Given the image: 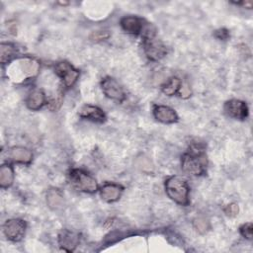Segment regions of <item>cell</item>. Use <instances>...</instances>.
<instances>
[{"label":"cell","mask_w":253,"mask_h":253,"mask_svg":"<svg viewBox=\"0 0 253 253\" xmlns=\"http://www.w3.org/2000/svg\"><path fill=\"white\" fill-rule=\"evenodd\" d=\"M142 46L145 55L153 61L163 58L167 53V48L162 42L155 38V34L151 29H146L143 33Z\"/></svg>","instance_id":"cell-4"},{"label":"cell","mask_w":253,"mask_h":253,"mask_svg":"<svg viewBox=\"0 0 253 253\" xmlns=\"http://www.w3.org/2000/svg\"><path fill=\"white\" fill-rule=\"evenodd\" d=\"M121 27L126 33L138 35L142 31V22L134 16H126L122 18Z\"/></svg>","instance_id":"cell-15"},{"label":"cell","mask_w":253,"mask_h":253,"mask_svg":"<svg viewBox=\"0 0 253 253\" xmlns=\"http://www.w3.org/2000/svg\"><path fill=\"white\" fill-rule=\"evenodd\" d=\"M108 37H109V33H107L106 31H97L92 34L91 39L93 41H102L107 39Z\"/></svg>","instance_id":"cell-24"},{"label":"cell","mask_w":253,"mask_h":253,"mask_svg":"<svg viewBox=\"0 0 253 253\" xmlns=\"http://www.w3.org/2000/svg\"><path fill=\"white\" fill-rule=\"evenodd\" d=\"M78 114L81 118H84L93 122H97V123H102L106 119L104 112L99 107L92 106V105L82 106Z\"/></svg>","instance_id":"cell-13"},{"label":"cell","mask_w":253,"mask_h":253,"mask_svg":"<svg viewBox=\"0 0 253 253\" xmlns=\"http://www.w3.org/2000/svg\"><path fill=\"white\" fill-rule=\"evenodd\" d=\"M26 104H27V107L32 111L40 110L45 104L44 93L39 89L32 91L26 100Z\"/></svg>","instance_id":"cell-16"},{"label":"cell","mask_w":253,"mask_h":253,"mask_svg":"<svg viewBox=\"0 0 253 253\" xmlns=\"http://www.w3.org/2000/svg\"><path fill=\"white\" fill-rule=\"evenodd\" d=\"M181 84V80L178 77H171L169 81L162 86V92L167 96H173L178 93Z\"/></svg>","instance_id":"cell-20"},{"label":"cell","mask_w":253,"mask_h":253,"mask_svg":"<svg viewBox=\"0 0 253 253\" xmlns=\"http://www.w3.org/2000/svg\"><path fill=\"white\" fill-rule=\"evenodd\" d=\"M240 233L241 235L248 239V240H251L252 239V232H253V225L251 222H246L244 224H242L240 226Z\"/></svg>","instance_id":"cell-22"},{"label":"cell","mask_w":253,"mask_h":253,"mask_svg":"<svg viewBox=\"0 0 253 253\" xmlns=\"http://www.w3.org/2000/svg\"><path fill=\"white\" fill-rule=\"evenodd\" d=\"M225 113L236 120H245L248 116V107L245 102L237 99H232L224 104Z\"/></svg>","instance_id":"cell-9"},{"label":"cell","mask_w":253,"mask_h":253,"mask_svg":"<svg viewBox=\"0 0 253 253\" xmlns=\"http://www.w3.org/2000/svg\"><path fill=\"white\" fill-rule=\"evenodd\" d=\"M239 211V208H238V205L235 204V203H232V204H229L228 206L225 207L224 209V212L228 215V216H235Z\"/></svg>","instance_id":"cell-23"},{"label":"cell","mask_w":253,"mask_h":253,"mask_svg":"<svg viewBox=\"0 0 253 253\" xmlns=\"http://www.w3.org/2000/svg\"><path fill=\"white\" fill-rule=\"evenodd\" d=\"M46 203L47 206L52 210H57L63 205V195L55 188L49 189L46 193Z\"/></svg>","instance_id":"cell-17"},{"label":"cell","mask_w":253,"mask_h":253,"mask_svg":"<svg viewBox=\"0 0 253 253\" xmlns=\"http://www.w3.org/2000/svg\"><path fill=\"white\" fill-rule=\"evenodd\" d=\"M26 231V222L20 218L6 220L3 225V232L7 239L18 242L22 240Z\"/></svg>","instance_id":"cell-6"},{"label":"cell","mask_w":253,"mask_h":253,"mask_svg":"<svg viewBox=\"0 0 253 253\" xmlns=\"http://www.w3.org/2000/svg\"><path fill=\"white\" fill-rule=\"evenodd\" d=\"M124 188L119 185V184H115V183H106L100 190V195L101 198L108 203H113L118 201L122 194H123Z\"/></svg>","instance_id":"cell-12"},{"label":"cell","mask_w":253,"mask_h":253,"mask_svg":"<svg viewBox=\"0 0 253 253\" xmlns=\"http://www.w3.org/2000/svg\"><path fill=\"white\" fill-rule=\"evenodd\" d=\"M193 225H194L195 229L201 234L206 233L210 229V222L204 217L195 218L193 221Z\"/></svg>","instance_id":"cell-21"},{"label":"cell","mask_w":253,"mask_h":253,"mask_svg":"<svg viewBox=\"0 0 253 253\" xmlns=\"http://www.w3.org/2000/svg\"><path fill=\"white\" fill-rule=\"evenodd\" d=\"M54 70L57 76L62 80L63 85L66 88L71 87L76 82L79 76V71L66 61L57 63L54 67Z\"/></svg>","instance_id":"cell-7"},{"label":"cell","mask_w":253,"mask_h":253,"mask_svg":"<svg viewBox=\"0 0 253 253\" xmlns=\"http://www.w3.org/2000/svg\"><path fill=\"white\" fill-rule=\"evenodd\" d=\"M71 184L78 190L86 193H94L98 190L96 180L81 169H72L69 173Z\"/></svg>","instance_id":"cell-5"},{"label":"cell","mask_w":253,"mask_h":253,"mask_svg":"<svg viewBox=\"0 0 253 253\" xmlns=\"http://www.w3.org/2000/svg\"><path fill=\"white\" fill-rule=\"evenodd\" d=\"M16 53V47L12 43L8 42H2L0 45V58H1V63L6 64L8 63L13 56Z\"/></svg>","instance_id":"cell-19"},{"label":"cell","mask_w":253,"mask_h":253,"mask_svg":"<svg viewBox=\"0 0 253 253\" xmlns=\"http://www.w3.org/2000/svg\"><path fill=\"white\" fill-rule=\"evenodd\" d=\"M101 88L105 96L112 100L123 102L126 98L123 87L112 77H105L101 82Z\"/></svg>","instance_id":"cell-8"},{"label":"cell","mask_w":253,"mask_h":253,"mask_svg":"<svg viewBox=\"0 0 253 253\" xmlns=\"http://www.w3.org/2000/svg\"><path fill=\"white\" fill-rule=\"evenodd\" d=\"M153 115L157 121L163 124H172L178 120L176 112L172 108L164 105H155Z\"/></svg>","instance_id":"cell-11"},{"label":"cell","mask_w":253,"mask_h":253,"mask_svg":"<svg viewBox=\"0 0 253 253\" xmlns=\"http://www.w3.org/2000/svg\"><path fill=\"white\" fill-rule=\"evenodd\" d=\"M214 37L217 38L218 40H221V41H225L228 39L229 37V33L226 29H219V30H216L214 32Z\"/></svg>","instance_id":"cell-26"},{"label":"cell","mask_w":253,"mask_h":253,"mask_svg":"<svg viewBox=\"0 0 253 253\" xmlns=\"http://www.w3.org/2000/svg\"><path fill=\"white\" fill-rule=\"evenodd\" d=\"M58 243L64 251L72 252L79 243V235L68 229H62L58 234Z\"/></svg>","instance_id":"cell-10"},{"label":"cell","mask_w":253,"mask_h":253,"mask_svg":"<svg viewBox=\"0 0 253 253\" xmlns=\"http://www.w3.org/2000/svg\"><path fill=\"white\" fill-rule=\"evenodd\" d=\"M207 166V156L199 146H192L183 154L181 159L182 170L192 176H200L205 172Z\"/></svg>","instance_id":"cell-2"},{"label":"cell","mask_w":253,"mask_h":253,"mask_svg":"<svg viewBox=\"0 0 253 253\" xmlns=\"http://www.w3.org/2000/svg\"><path fill=\"white\" fill-rule=\"evenodd\" d=\"M9 157L16 163L29 164L33 159V153L30 149L23 146H14L9 151Z\"/></svg>","instance_id":"cell-14"},{"label":"cell","mask_w":253,"mask_h":253,"mask_svg":"<svg viewBox=\"0 0 253 253\" xmlns=\"http://www.w3.org/2000/svg\"><path fill=\"white\" fill-rule=\"evenodd\" d=\"M165 192L175 203L181 206L189 204V187L187 182L179 176H171L165 181Z\"/></svg>","instance_id":"cell-3"},{"label":"cell","mask_w":253,"mask_h":253,"mask_svg":"<svg viewBox=\"0 0 253 253\" xmlns=\"http://www.w3.org/2000/svg\"><path fill=\"white\" fill-rule=\"evenodd\" d=\"M180 97L182 98H188L191 96V90H190V87L187 85V84H181L180 86V89L178 91Z\"/></svg>","instance_id":"cell-25"},{"label":"cell","mask_w":253,"mask_h":253,"mask_svg":"<svg viewBox=\"0 0 253 253\" xmlns=\"http://www.w3.org/2000/svg\"><path fill=\"white\" fill-rule=\"evenodd\" d=\"M14 181V171L11 165L3 164L0 167V187L5 189L10 187Z\"/></svg>","instance_id":"cell-18"},{"label":"cell","mask_w":253,"mask_h":253,"mask_svg":"<svg viewBox=\"0 0 253 253\" xmlns=\"http://www.w3.org/2000/svg\"><path fill=\"white\" fill-rule=\"evenodd\" d=\"M40 70V63L32 57L19 58L12 62L7 68V76L15 82L35 77Z\"/></svg>","instance_id":"cell-1"}]
</instances>
